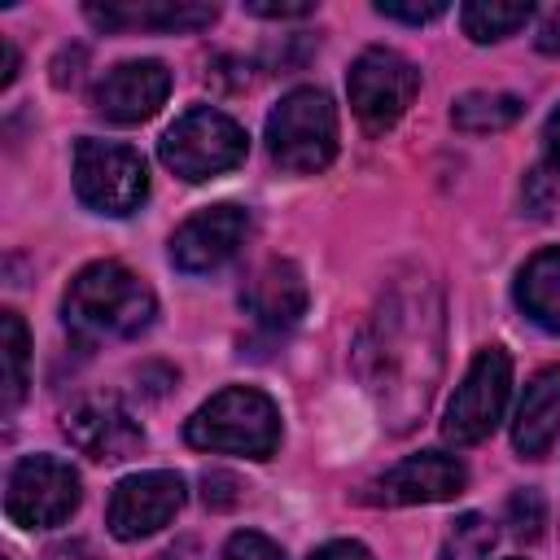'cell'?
Wrapping results in <instances>:
<instances>
[{"instance_id": "6da1fadb", "label": "cell", "mask_w": 560, "mask_h": 560, "mask_svg": "<svg viewBox=\"0 0 560 560\" xmlns=\"http://www.w3.org/2000/svg\"><path fill=\"white\" fill-rule=\"evenodd\" d=\"M354 363L398 433L424 416L442 372V298L420 271L394 280L381 293L359 337Z\"/></svg>"}, {"instance_id": "7a4b0ae2", "label": "cell", "mask_w": 560, "mask_h": 560, "mask_svg": "<svg viewBox=\"0 0 560 560\" xmlns=\"http://www.w3.org/2000/svg\"><path fill=\"white\" fill-rule=\"evenodd\" d=\"M61 315H66V328L88 337V341H101V337H140L153 315H158V302H153V289L122 262L105 258V262H88L70 289H66V302H61Z\"/></svg>"}, {"instance_id": "3957f363", "label": "cell", "mask_w": 560, "mask_h": 560, "mask_svg": "<svg viewBox=\"0 0 560 560\" xmlns=\"http://www.w3.org/2000/svg\"><path fill=\"white\" fill-rule=\"evenodd\" d=\"M184 438L197 451H219V455H245V459H271L280 446V411L262 389L249 385H228L210 402H201Z\"/></svg>"}, {"instance_id": "277c9868", "label": "cell", "mask_w": 560, "mask_h": 560, "mask_svg": "<svg viewBox=\"0 0 560 560\" xmlns=\"http://www.w3.org/2000/svg\"><path fill=\"white\" fill-rule=\"evenodd\" d=\"M271 162L289 175H315L337 158V109L319 88H293L267 114Z\"/></svg>"}, {"instance_id": "5b68a950", "label": "cell", "mask_w": 560, "mask_h": 560, "mask_svg": "<svg viewBox=\"0 0 560 560\" xmlns=\"http://www.w3.org/2000/svg\"><path fill=\"white\" fill-rule=\"evenodd\" d=\"M245 149H249V140H245L241 122L210 105H192L188 114H179L158 144L166 171H175L188 184H201V179H214V175L241 166Z\"/></svg>"}, {"instance_id": "8992f818", "label": "cell", "mask_w": 560, "mask_h": 560, "mask_svg": "<svg viewBox=\"0 0 560 560\" xmlns=\"http://www.w3.org/2000/svg\"><path fill=\"white\" fill-rule=\"evenodd\" d=\"M74 192L96 214H131L149 197L144 158L118 140H79L74 144Z\"/></svg>"}, {"instance_id": "52a82bcc", "label": "cell", "mask_w": 560, "mask_h": 560, "mask_svg": "<svg viewBox=\"0 0 560 560\" xmlns=\"http://www.w3.org/2000/svg\"><path fill=\"white\" fill-rule=\"evenodd\" d=\"M79 472L57 455H22L9 468L4 512L22 529H52L79 508Z\"/></svg>"}, {"instance_id": "ba28073f", "label": "cell", "mask_w": 560, "mask_h": 560, "mask_svg": "<svg viewBox=\"0 0 560 560\" xmlns=\"http://www.w3.org/2000/svg\"><path fill=\"white\" fill-rule=\"evenodd\" d=\"M350 109L368 131H389L420 92V70L394 48H363L346 74Z\"/></svg>"}, {"instance_id": "9c48e42d", "label": "cell", "mask_w": 560, "mask_h": 560, "mask_svg": "<svg viewBox=\"0 0 560 560\" xmlns=\"http://www.w3.org/2000/svg\"><path fill=\"white\" fill-rule=\"evenodd\" d=\"M508 389H512V359L499 346L477 350V359L468 363L464 381L455 385V398L446 402V420L442 433L455 446H472L481 438L494 433L503 407H508Z\"/></svg>"}, {"instance_id": "30bf717a", "label": "cell", "mask_w": 560, "mask_h": 560, "mask_svg": "<svg viewBox=\"0 0 560 560\" xmlns=\"http://www.w3.org/2000/svg\"><path fill=\"white\" fill-rule=\"evenodd\" d=\"M179 508H184V477L179 472H166V468L131 472L114 486L105 525H109L114 538L136 542V538L162 529Z\"/></svg>"}, {"instance_id": "8fae6325", "label": "cell", "mask_w": 560, "mask_h": 560, "mask_svg": "<svg viewBox=\"0 0 560 560\" xmlns=\"http://www.w3.org/2000/svg\"><path fill=\"white\" fill-rule=\"evenodd\" d=\"M249 236V214L241 206H210L184 219L171 236V262L188 276L219 271Z\"/></svg>"}, {"instance_id": "7c38bea8", "label": "cell", "mask_w": 560, "mask_h": 560, "mask_svg": "<svg viewBox=\"0 0 560 560\" xmlns=\"http://www.w3.org/2000/svg\"><path fill=\"white\" fill-rule=\"evenodd\" d=\"M66 438L70 446H79L83 455L101 459V464H114V459H127L140 451L144 433L140 424L131 420V411L109 398V394H92V398H79L70 411H66Z\"/></svg>"}, {"instance_id": "4fadbf2b", "label": "cell", "mask_w": 560, "mask_h": 560, "mask_svg": "<svg viewBox=\"0 0 560 560\" xmlns=\"http://www.w3.org/2000/svg\"><path fill=\"white\" fill-rule=\"evenodd\" d=\"M166 96H171V70H166L162 61H153V57L114 66V70L96 83V92H92L96 109H101L109 122H122V127L153 118Z\"/></svg>"}, {"instance_id": "5bb4252c", "label": "cell", "mask_w": 560, "mask_h": 560, "mask_svg": "<svg viewBox=\"0 0 560 560\" xmlns=\"http://www.w3.org/2000/svg\"><path fill=\"white\" fill-rule=\"evenodd\" d=\"M468 472L455 455H442V451H420L402 464H394L372 490H376V503H389V508H411V503H446L464 490Z\"/></svg>"}, {"instance_id": "9a60e30c", "label": "cell", "mask_w": 560, "mask_h": 560, "mask_svg": "<svg viewBox=\"0 0 560 560\" xmlns=\"http://www.w3.org/2000/svg\"><path fill=\"white\" fill-rule=\"evenodd\" d=\"M241 302L254 315V324H262L271 332H284L306 315V280L289 258H271L267 267L254 271Z\"/></svg>"}, {"instance_id": "2e32d148", "label": "cell", "mask_w": 560, "mask_h": 560, "mask_svg": "<svg viewBox=\"0 0 560 560\" xmlns=\"http://www.w3.org/2000/svg\"><path fill=\"white\" fill-rule=\"evenodd\" d=\"M101 31H201L219 18L214 4L188 0H140V4H88L83 9Z\"/></svg>"}, {"instance_id": "e0dca14e", "label": "cell", "mask_w": 560, "mask_h": 560, "mask_svg": "<svg viewBox=\"0 0 560 560\" xmlns=\"http://www.w3.org/2000/svg\"><path fill=\"white\" fill-rule=\"evenodd\" d=\"M560 438V368H542L521 402H516V420H512V446L525 459H542L551 451V442Z\"/></svg>"}, {"instance_id": "ac0fdd59", "label": "cell", "mask_w": 560, "mask_h": 560, "mask_svg": "<svg viewBox=\"0 0 560 560\" xmlns=\"http://www.w3.org/2000/svg\"><path fill=\"white\" fill-rule=\"evenodd\" d=\"M516 306L547 332L560 337V245L538 249L516 276Z\"/></svg>"}, {"instance_id": "d6986e66", "label": "cell", "mask_w": 560, "mask_h": 560, "mask_svg": "<svg viewBox=\"0 0 560 560\" xmlns=\"http://www.w3.org/2000/svg\"><path fill=\"white\" fill-rule=\"evenodd\" d=\"M525 114V101L512 96V92H464L455 105H451V122L468 136H490V131H503L512 127L516 118Z\"/></svg>"}, {"instance_id": "ffe728a7", "label": "cell", "mask_w": 560, "mask_h": 560, "mask_svg": "<svg viewBox=\"0 0 560 560\" xmlns=\"http://www.w3.org/2000/svg\"><path fill=\"white\" fill-rule=\"evenodd\" d=\"M0 359H4V394L0 407L13 411L26 394V363H31V337L18 311H0Z\"/></svg>"}, {"instance_id": "44dd1931", "label": "cell", "mask_w": 560, "mask_h": 560, "mask_svg": "<svg viewBox=\"0 0 560 560\" xmlns=\"http://www.w3.org/2000/svg\"><path fill=\"white\" fill-rule=\"evenodd\" d=\"M534 18V4H499V0H472L459 9V22H464V35L477 39V44H490V39H508L512 31H521L525 22Z\"/></svg>"}, {"instance_id": "7402d4cb", "label": "cell", "mask_w": 560, "mask_h": 560, "mask_svg": "<svg viewBox=\"0 0 560 560\" xmlns=\"http://www.w3.org/2000/svg\"><path fill=\"white\" fill-rule=\"evenodd\" d=\"M490 547H494L490 521L477 516V512H464V516L455 521L451 538H446V556H442V560H486Z\"/></svg>"}, {"instance_id": "603a6c76", "label": "cell", "mask_w": 560, "mask_h": 560, "mask_svg": "<svg viewBox=\"0 0 560 560\" xmlns=\"http://www.w3.org/2000/svg\"><path fill=\"white\" fill-rule=\"evenodd\" d=\"M508 525L516 538H538L542 525H547V503L538 490H516L508 499Z\"/></svg>"}, {"instance_id": "cb8c5ba5", "label": "cell", "mask_w": 560, "mask_h": 560, "mask_svg": "<svg viewBox=\"0 0 560 560\" xmlns=\"http://www.w3.org/2000/svg\"><path fill=\"white\" fill-rule=\"evenodd\" d=\"M219 560H284V551H280L267 534L241 529V534H232V538L223 542V556H219Z\"/></svg>"}, {"instance_id": "d4e9b609", "label": "cell", "mask_w": 560, "mask_h": 560, "mask_svg": "<svg viewBox=\"0 0 560 560\" xmlns=\"http://www.w3.org/2000/svg\"><path fill=\"white\" fill-rule=\"evenodd\" d=\"M201 499H206L210 508H232V503L241 499V481H236L232 472H206V477H201Z\"/></svg>"}, {"instance_id": "484cf974", "label": "cell", "mask_w": 560, "mask_h": 560, "mask_svg": "<svg viewBox=\"0 0 560 560\" xmlns=\"http://www.w3.org/2000/svg\"><path fill=\"white\" fill-rule=\"evenodd\" d=\"M376 13H381V18H394V22H411V26H420V22L442 18L446 4H438V0H433V4H389V0H381Z\"/></svg>"}, {"instance_id": "4316f807", "label": "cell", "mask_w": 560, "mask_h": 560, "mask_svg": "<svg viewBox=\"0 0 560 560\" xmlns=\"http://www.w3.org/2000/svg\"><path fill=\"white\" fill-rule=\"evenodd\" d=\"M311 560H372V551L363 542H350V538H337V542H324L311 551Z\"/></svg>"}, {"instance_id": "83f0119b", "label": "cell", "mask_w": 560, "mask_h": 560, "mask_svg": "<svg viewBox=\"0 0 560 560\" xmlns=\"http://www.w3.org/2000/svg\"><path fill=\"white\" fill-rule=\"evenodd\" d=\"M245 13H254V18H306V13H315V4H267V0H249L245 4Z\"/></svg>"}, {"instance_id": "f1b7e54d", "label": "cell", "mask_w": 560, "mask_h": 560, "mask_svg": "<svg viewBox=\"0 0 560 560\" xmlns=\"http://www.w3.org/2000/svg\"><path fill=\"white\" fill-rule=\"evenodd\" d=\"M79 66H83V48H70V52H61V57L52 61V83H57V88L74 83V79H79Z\"/></svg>"}, {"instance_id": "f546056e", "label": "cell", "mask_w": 560, "mask_h": 560, "mask_svg": "<svg viewBox=\"0 0 560 560\" xmlns=\"http://www.w3.org/2000/svg\"><path fill=\"white\" fill-rule=\"evenodd\" d=\"M525 206H529V214H547L551 197L542 192V171H529L525 175Z\"/></svg>"}, {"instance_id": "4dcf8cb0", "label": "cell", "mask_w": 560, "mask_h": 560, "mask_svg": "<svg viewBox=\"0 0 560 560\" xmlns=\"http://www.w3.org/2000/svg\"><path fill=\"white\" fill-rule=\"evenodd\" d=\"M542 144H547L551 171L560 175V109H551V118H547V127H542Z\"/></svg>"}, {"instance_id": "1f68e13d", "label": "cell", "mask_w": 560, "mask_h": 560, "mask_svg": "<svg viewBox=\"0 0 560 560\" xmlns=\"http://www.w3.org/2000/svg\"><path fill=\"white\" fill-rule=\"evenodd\" d=\"M538 48H542L547 57H560V9L542 22V31H538Z\"/></svg>"}, {"instance_id": "d6a6232c", "label": "cell", "mask_w": 560, "mask_h": 560, "mask_svg": "<svg viewBox=\"0 0 560 560\" xmlns=\"http://www.w3.org/2000/svg\"><path fill=\"white\" fill-rule=\"evenodd\" d=\"M48 560H96V556H92V547H88V542L70 538V542H57V547L48 551Z\"/></svg>"}, {"instance_id": "836d02e7", "label": "cell", "mask_w": 560, "mask_h": 560, "mask_svg": "<svg viewBox=\"0 0 560 560\" xmlns=\"http://www.w3.org/2000/svg\"><path fill=\"white\" fill-rule=\"evenodd\" d=\"M13 74H18V48L13 39H0V88H9Z\"/></svg>"}, {"instance_id": "e575fe53", "label": "cell", "mask_w": 560, "mask_h": 560, "mask_svg": "<svg viewBox=\"0 0 560 560\" xmlns=\"http://www.w3.org/2000/svg\"><path fill=\"white\" fill-rule=\"evenodd\" d=\"M158 560H175V556H158Z\"/></svg>"}]
</instances>
